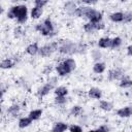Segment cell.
I'll list each match as a JSON object with an SVG mask.
<instances>
[{
  "label": "cell",
  "mask_w": 132,
  "mask_h": 132,
  "mask_svg": "<svg viewBox=\"0 0 132 132\" xmlns=\"http://www.w3.org/2000/svg\"><path fill=\"white\" fill-rule=\"evenodd\" d=\"M89 46L85 42H76L68 38H63L58 40V50L57 53L62 57L74 56V55H84L88 52Z\"/></svg>",
  "instance_id": "cell-1"
},
{
  "label": "cell",
  "mask_w": 132,
  "mask_h": 132,
  "mask_svg": "<svg viewBox=\"0 0 132 132\" xmlns=\"http://www.w3.org/2000/svg\"><path fill=\"white\" fill-rule=\"evenodd\" d=\"M6 18L8 20H14L18 25H25L29 20V8L27 4L15 3L11 5L6 11Z\"/></svg>",
  "instance_id": "cell-2"
},
{
  "label": "cell",
  "mask_w": 132,
  "mask_h": 132,
  "mask_svg": "<svg viewBox=\"0 0 132 132\" xmlns=\"http://www.w3.org/2000/svg\"><path fill=\"white\" fill-rule=\"evenodd\" d=\"M34 30L39 35H41L42 37H46V38H53L58 33L56 24L51 15H47L41 22L37 23L34 26Z\"/></svg>",
  "instance_id": "cell-3"
},
{
  "label": "cell",
  "mask_w": 132,
  "mask_h": 132,
  "mask_svg": "<svg viewBox=\"0 0 132 132\" xmlns=\"http://www.w3.org/2000/svg\"><path fill=\"white\" fill-rule=\"evenodd\" d=\"M58 81H59V77L57 75H50L46 77V80L37 88L36 90V96L39 99H42L46 96H48L55 89L56 86H58Z\"/></svg>",
  "instance_id": "cell-4"
},
{
  "label": "cell",
  "mask_w": 132,
  "mask_h": 132,
  "mask_svg": "<svg viewBox=\"0 0 132 132\" xmlns=\"http://www.w3.org/2000/svg\"><path fill=\"white\" fill-rule=\"evenodd\" d=\"M57 50H58V40L46 42V43L40 45L39 52H38V57H40L42 59H48L57 53Z\"/></svg>",
  "instance_id": "cell-5"
},
{
  "label": "cell",
  "mask_w": 132,
  "mask_h": 132,
  "mask_svg": "<svg viewBox=\"0 0 132 132\" xmlns=\"http://www.w3.org/2000/svg\"><path fill=\"white\" fill-rule=\"evenodd\" d=\"M84 19L92 23H97L103 20V13L101 10L96 9L93 6H87L84 14Z\"/></svg>",
  "instance_id": "cell-6"
},
{
  "label": "cell",
  "mask_w": 132,
  "mask_h": 132,
  "mask_svg": "<svg viewBox=\"0 0 132 132\" xmlns=\"http://www.w3.org/2000/svg\"><path fill=\"white\" fill-rule=\"evenodd\" d=\"M125 70L124 68L120 67V66H114L112 68H110L108 71H107V74H106V77L109 81H118L123 75H125Z\"/></svg>",
  "instance_id": "cell-7"
},
{
  "label": "cell",
  "mask_w": 132,
  "mask_h": 132,
  "mask_svg": "<svg viewBox=\"0 0 132 132\" xmlns=\"http://www.w3.org/2000/svg\"><path fill=\"white\" fill-rule=\"evenodd\" d=\"M54 72L58 77H66L72 73V71L63 63L62 60H60L54 65Z\"/></svg>",
  "instance_id": "cell-8"
},
{
  "label": "cell",
  "mask_w": 132,
  "mask_h": 132,
  "mask_svg": "<svg viewBox=\"0 0 132 132\" xmlns=\"http://www.w3.org/2000/svg\"><path fill=\"white\" fill-rule=\"evenodd\" d=\"M22 109H23L22 105L20 103H18V102H14V103H11L8 107H6L5 114L10 119H16V118H19L21 116Z\"/></svg>",
  "instance_id": "cell-9"
},
{
  "label": "cell",
  "mask_w": 132,
  "mask_h": 132,
  "mask_svg": "<svg viewBox=\"0 0 132 132\" xmlns=\"http://www.w3.org/2000/svg\"><path fill=\"white\" fill-rule=\"evenodd\" d=\"M77 5L78 3L75 0H66L62 5V10L67 16L73 18V12L77 7Z\"/></svg>",
  "instance_id": "cell-10"
},
{
  "label": "cell",
  "mask_w": 132,
  "mask_h": 132,
  "mask_svg": "<svg viewBox=\"0 0 132 132\" xmlns=\"http://www.w3.org/2000/svg\"><path fill=\"white\" fill-rule=\"evenodd\" d=\"M87 97L91 100H100L103 97V91L99 87H90L87 90Z\"/></svg>",
  "instance_id": "cell-11"
},
{
  "label": "cell",
  "mask_w": 132,
  "mask_h": 132,
  "mask_svg": "<svg viewBox=\"0 0 132 132\" xmlns=\"http://www.w3.org/2000/svg\"><path fill=\"white\" fill-rule=\"evenodd\" d=\"M43 13H44V8L33 5L29 10V18L32 21H38L43 16Z\"/></svg>",
  "instance_id": "cell-12"
},
{
  "label": "cell",
  "mask_w": 132,
  "mask_h": 132,
  "mask_svg": "<svg viewBox=\"0 0 132 132\" xmlns=\"http://www.w3.org/2000/svg\"><path fill=\"white\" fill-rule=\"evenodd\" d=\"M116 116L120 119H129L132 116V106L131 105H125L116 110Z\"/></svg>",
  "instance_id": "cell-13"
},
{
  "label": "cell",
  "mask_w": 132,
  "mask_h": 132,
  "mask_svg": "<svg viewBox=\"0 0 132 132\" xmlns=\"http://www.w3.org/2000/svg\"><path fill=\"white\" fill-rule=\"evenodd\" d=\"M39 47H40V45H39V43L37 41L30 42L25 47V54L28 55L29 57H36V56H38Z\"/></svg>",
  "instance_id": "cell-14"
},
{
  "label": "cell",
  "mask_w": 132,
  "mask_h": 132,
  "mask_svg": "<svg viewBox=\"0 0 132 132\" xmlns=\"http://www.w3.org/2000/svg\"><path fill=\"white\" fill-rule=\"evenodd\" d=\"M98 109H100L103 112H109L111 110H113V103L109 100H105V99H100L98 100V104H97Z\"/></svg>",
  "instance_id": "cell-15"
},
{
  "label": "cell",
  "mask_w": 132,
  "mask_h": 132,
  "mask_svg": "<svg viewBox=\"0 0 132 132\" xmlns=\"http://www.w3.org/2000/svg\"><path fill=\"white\" fill-rule=\"evenodd\" d=\"M107 69V65L104 61H97L94 62L93 66H92V71L93 73H95L96 75H101L103 74Z\"/></svg>",
  "instance_id": "cell-16"
},
{
  "label": "cell",
  "mask_w": 132,
  "mask_h": 132,
  "mask_svg": "<svg viewBox=\"0 0 132 132\" xmlns=\"http://www.w3.org/2000/svg\"><path fill=\"white\" fill-rule=\"evenodd\" d=\"M15 64H16V61L13 58L7 57L0 61V69L1 70H10L15 66Z\"/></svg>",
  "instance_id": "cell-17"
},
{
  "label": "cell",
  "mask_w": 132,
  "mask_h": 132,
  "mask_svg": "<svg viewBox=\"0 0 132 132\" xmlns=\"http://www.w3.org/2000/svg\"><path fill=\"white\" fill-rule=\"evenodd\" d=\"M110 41H111V37L102 36V37L98 38V40L96 42V45L100 50H108L110 47Z\"/></svg>",
  "instance_id": "cell-18"
},
{
  "label": "cell",
  "mask_w": 132,
  "mask_h": 132,
  "mask_svg": "<svg viewBox=\"0 0 132 132\" xmlns=\"http://www.w3.org/2000/svg\"><path fill=\"white\" fill-rule=\"evenodd\" d=\"M68 125L69 124L64 121H56L53 124L51 130L53 132H65V131H68Z\"/></svg>",
  "instance_id": "cell-19"
},
{
  "label": "cell",
  "mask_w": 132,
  "mask_h": 132,
  "mask_svg": "<svg viewBox=\"0 0 132 132\" xmlns=\"http://www.w3.org/2000/svg\"><path fill=\"white\" fill-rule=\"evenodd\" d=\"M118 81H119L118 82L119 88H121L123 90H129L131 88V86H132V80H131V78H130V76L128 74L123 75Z\"/></svg>",
  "instance_id": "cell-20"
},
{
  "label": "cell",
  "mask_w": 132,
  "mask_h": 132,
  "mask_svg": "<svg viewBox=\"0 0 132 132\" xmlns=\"http://www.w3.org/2000/svg\"><path fill=\"white\" fill-rule=\"evenodd\" d=\"M123 18H124V12L121 11V10L112 11L108 15V20L113 24H122L123 23Z\"/></svg>",
  "instance_id": "cell-21"
},
{
  "label": "cell",
  "mask_w": 132,
  "mask_h": 132,
  "mask_svg": "<svg viewBox=\"0 0 132 132\" xmlns=\"http://www.w3.org/2000/svg\"><path fill=\"white\" fill-rule=\"evenodd\" d=\"M12 37L14 39H22L26 35V29L23 25H16L12 29Z\"/></svg>",
  "instance_id": "cell-22"
},
{
  "label": "cell",
  "mask_w": 132,
  "mask_h": 132,
  "mask_svg": "<svg viewBox=\"0 0 132 132\" xmlns=\"http://www.w3.org/2000/svg\"><path fill=\"white\" fill-rule=\"evenodd\" d=\"M69 117L72 118H78L81 113H84V107L80 104H73L70 108H69Z\"/></svg>",
  "instance_id": "cell-23"
},
{
  "label": "cell",
  "mask_w": 132,
  "mask_h": 132,
  "mask_svg": "<svg viewBox=\"0 0 132 132\" xmlns=\"http://www.w3.org/2000/svg\"><path fill=\"white\" fill-rule=\"evenodd\" d=\"M32 124H33V121L28 116L20 117L19 120H18V127H19V129H27Z\"/></svg>",
  "instance_id": "cell-24"
},
{
  "label": "cell",
  "mask_w": 132,
  "mask_h": 132,
  "mask_svg": "<svg viewBox=\"0 0 132 132\" xmlns=\"http://www.w3.org/2000/svg\"><path fill=\"white\" fill-rule=\"evenodd\" d=\"M33 122H36V121H39L41 119V117L43 116V109L42 108H33L31 109L28 114H27Z\"/></svg>",
  "instance_id": "cell-25"
},
{
  "label": "cell",
  "mask_w": 132,
  "mask_h": 132,
  "mask_svg": "<svg viewBox=\"0 0 132 132\" xmlns=\"http://www.w3.org/2000/svg\"><path fill=\"white\" fill-rule=\"evenodd\" d=\"M55 96H68L69 95V89L65 85H59L56 86L53 91Z\"/></svg>",
  "instance_id": "cell-26"
},
{
  "label": "cell",
  "mask_w": 132,
  "mask_h": 132,
  "mask_svg": "<svg viewBox=\"0 0 132 132\" xmlns=\"http://www.w3.org/2000/svg\"><path fill=\"white\" fill-rule=\"evenodd\" d=\"M62 61H63V63L73 72L75 69H76V67H77V62H76V60L74 59V58H72L71 56H68V57H64L63 59H62Z\"/></svg>",
  "instance_id": "cell-27"
},
{
  "label": "cell",
  "mask_w": 132,
  "mask_h": 132,
  "mask_svg": "<svg viewBox=\"0 0 132 132\" xmlns=\"http://www.w3.org/2000/svg\"><path fill=\"white\" fill-rule=\"evenodd\" d=\"M123 42H124V40H123V38L121 37V36H114V37H112L111 38V41H110V50H112V51H118L119 48H121L122 47V45H123Z\"/></svg>",
  "instance_id": "cell-28"
},
{
  "label": "cell",
  "mask_w": 132,
  "mask_h": 132,
  "mask_svg": "<svg viewBox=\"0 0 132 132\" xmlns=\"http://www.w3.org/2000/svg\"><path fill=\"white\" fill-rule=\"evenodd\" d=\"M81 28H82V31H84L86 34H89V35L95 34V33L97 32L96 27H95V24L92 23V22H89V21H87L86 23H84Z\"/></svg>",
  "instance_id": "cell-29"
},
{
  "label": "cell",
  "mask_w": 132,
  "mask_h": 132,
  "mask_svg": "<svg viewBox=\"0 0 132 132\" xmlns=\"http://www.w3.org/2000/svg\"><path fill=\"white\" fill-rule=\"evenodd\" d=\"M90 55H91V59L94 61V62H97V61H102L103 60V53L100 48L98 47H94L91 50L90 52Z\"/></svg>",
  "instance_id": "cell-30"
},
{
  "label": "cell",
  "mask_w": 132,
  "mask_h": 132,
  "mask_svg": "<svg viewBox=\"0 0 132 132\" xmlns=\"http://www.w3.org/2000/svg\"><path fill=\"white\" fill-rule=\"evenodd\" d=\"M54 104L57 107H64L67 105L68 103V96H55L54 100H53Z\"/></svg>",
  "instance_id": "cell-31"
},
{
  "label": "cell",
  "mask_w": 132,
  "mask_h": 132,
  "mask_svg": "<svg viewBox=\"0 0 132 132\" xmlns=\"http://www.w3.org/2000/svg\"><path fill=\"white\" fill-rule=\"evenodd\" d=\"M53 72H54V65H53V64H46V65H44V66L42 67V69H41V74H42L43 76H45V77L50 76Z\"/></svg>",
  "instance_id": "cell-32"
},
{
  "label": "cell",
  "mask_w": 132,
  "mask_h": 132,
  "mask_svg": "<svg viewBox=\"0 0 132 132\" xmlns=\"http://www.w3.org/2000/svg\"><path fill=\"white\" fill-rule=\"evenodd\" d=\"M123 12H124V18H123V23L122 24H125V25L131 24V22H132V11L130 9H128V10H125Z\"/></svg>",
  "instance_id": "cell-33"
},
{
  "label": "cell",
  "mask_w": 132,
  "mask_h": 132,
  "mask_svg": "<svg viewBox=\"0 0 132 132\" xmlns=\"http://www.w3.org/2000/svg\"><path fill=\"white\" fill-rule=\"evenodd\" d=\"M68 131H70V132H82L84 127L80 124H69L68 125Z\"/></svg>",
  "instance_id": "cell-34"
},
{
  "label": "cell",
  "mask_w": 132,
  "mask_h": 132,
  "mask_svg": "<svg viewBox=\"0 0 132 132\" xmlns=\"http://www.w3.org/2000/svg\"><path fill=\"white\" fill-rule=\"evenodd\" d=\"M51 0H33V4L35 6H39V7H46L48 4H50Z\"/></svg>",
  "instance_id": "cell-35"
},
{
  "label": "cell",
  "mask_w": 132,
  "mask_h": 132,
  "mask_svg": "<svg viewBox=\"0 0 132 132\" xmlns=\"http://www.w3.org/2000/svg\"><path fill=\"white\" fill-rule=\"evenodd\" d=\"M94 130H96V131H101V132H108V131L111 130V128H110V126H109L108 124H101V125H99L98 127H96Z\"/></svg>",
  "instance_id": "cell-36"
},
{
  "label": "cell",
  "mask_w": 132,
  "mask_h": 132,
  "mask_svg": "<svg viewBox=\"0 0 132 132\" xmlns=\"http://www.w3.org/2000/svg\"><path fill=\"white\" fill-rule=\"evenodd\" d=\"M99 0H79L80 4H84V5H87V6H94L98 3Z\"/></svg>",
  "instance_id": "cell-37"
},
{
  "label": "cell",
  "mask_w": 132,
  "mask_h": 132,
  "mask_svg": "<svg viewBox=\"0 0 132 132\" xmlns=\"http://www.w3.org/2000/svg\"><path fill=\"white\" fill-rule=\"evenodd\" d=\"M4 94H5V88L0 86V104H1V103H2V101H3Z\"/></svg>",
  "instance_id": "cell-38"
},
{
  "label": "cell",
  "mask_w": 132,
  "mask_h": 132,
  "mask_svg": "<svg viewBox=\"0 0 132 132\" xmlns=\"http://www.w3.org/2000/svg\"><path fill=\"white\" fill-rule=\"evenodd\" d=\"M126 55L128 57H131L132 56V45L131 44H128L127 47H126Z\"/></svg>",
  "instance_id": "cell-39"
},
{
  "label": "cell",
  "mask_w": 132,
  "mask_h": 132,
  "mask_svg": "<svg viewBox=\"0 0 132 132\" xmlns=\"http://www.w3.org/2000/svg\"><path fill=\"white\" fill-rule=\"evenodd\" d=\"M3 12H4V7H3V6L0 4V15H1Z\"/></svg>",
  "instance_id": "cell-40"
},
{
  "label": "cell",
  "mask_w": 132,
  "mask_h": 132,
  "mask_svg": "<svg viewBox=\"0 0 132 132\" xmlns=\"http://www.w3.org/2000/svg\"><path fill=\"white\" fill-rule=\"evenodd\" d=\"M130 0H119V2L120 3H123V4H125V3H127V2H129Z\"/></svg>",
  "instance_id": "cell-41"
},
{
  "label": "cell",
  "mask_w": 132,
  "mask_h": 132,
  "mask_svg": "<svg viewBox=\"0 0 132 132\" xmlns=\"http://www.w3.org/2000/svg\"><path fill=\"white\" fill-rule=\"evenodd\" d=\"M10 1H11V2H13V3L15 4L16 2H19V1H22V0H10Z\"/></svg>",
  "instance_id": "cell-42"
},
{
  "label": "cell",
  "mask_w": 132,
  "mask_h": 132,
  "mask_svg": "<svg viewBox=\"0 0 132 132\" xmlns=\"http://www.w3.org/2000/svg\"><path fill=\"white\" fill-rule=\"evenodd\" d=\"M102 1H104V2H107V1H109V0H102Z\"/></svg>",
  "instance_id": "cell-43"
}]
</instances>
